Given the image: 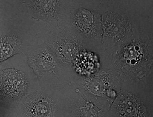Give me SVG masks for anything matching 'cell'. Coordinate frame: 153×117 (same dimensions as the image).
<instances>
[{
	"instance_id": "obj_2",
	"label": "cell",
	"mask_w": 153,
	"mask_h": 117,
	"mask_svg": "<svg viewBox=\"0 0 153 117\" xmlns=\"http://www.w3.org/2000/svg\"><path fill=\"white\" fill-rule=\"evenodd\" d=\"M49 46L53 54L65 65L71 63L82 47L78 39L65 35L56 36L49 42Z\"/></svg>"
},
{
	"instance_id": "obj_7",
	"label": "cell",
	"mask_w": 153,
	"mask_h": 117,
	"mask_svg": "<svg viewBox=\"0 0 153 117\" xmlns=\"http://www.w3.org/2000/svg\"><path fill=\"white\" fill-rule=\"evenodd\" d=\"M53 52L48 51L47 49H40L36 54H34L32 60L33 62H36V66L42 67L44 69L50 70L48 65L51 67H53L54 64V54H52Z\"/></svg>"
},
{
	"instance_id": "obj_6",
	"label": "cell",
	"mask_w": 153,
	"mask_h": 117,
	"mask_svg": "<svg viewBox=\"0 0 153 117\" xmlns=\"http://www.w3.org/2000/svg\"><path fill=\"white\" fill-rule=\"evenodd\" d=\"M129 99V96H127L126 100L120 102V112L122 116H143L144 112L143 107L141 103L136 99H132V97Z\"/></svg>"
},
{
	"instance_id": "obj_3",
	"label": "cell",
	"mask_w": 153,
	"mask_h": 117,
	"mask_svg": "<svg viewBox=\"0 0 153 117\" xmlns=\"http://www.w3.org/2000/svg\"><path fill=\"white\" fill-rule=\"evenodd\" d=\"M71 23L79 33L88 37L97 34V23L93 13L88 9L81 8L76 10L72 16Z\"/></svg>"
},
{
	"instance_id": "obj_1",
	"label": "cell",
	"mask_w": 153,
	"mask_h": 117,
	"mask_svg": "<svg viewBox=\"0 0 153 117\" xmlns=\"http://www.w3.org/2000/svg\"><path fill=\"white\" fill-rule=\"evenodd\" d=\"M22 107L23 114L27 117H52L56 109L54 101L39 92H35L27 97Z\"/></svg>"
},
{
	"instance_id": "obj_4",
	"label": "cell",
	"mask_w": 153,
	"mask_h": 117,
	"mask_svg": "<svg viewBox=\"0 0 153 117\" xmlns=\"http://www.w3.org/2000/svg\"><path fill=\"white\" fill-rule=\"evenodd\" d=\"M29 6L39 18L48 19L54 18L59 11L60 1L55 0L30 1Z\"/></svg>"
},
{
	"instance_id": "obj_5",
	"label": "cell",
	"mask_w": 153,
	"mask_h": 117,
	"mask_svg": "<svg viewBox=\"0 0 153 117\" xmlns=\"http://www.w3.org/2000/svg\"><path fill=\"white\" fill-rule=\"evenodd\" d=\"M20 39L14 34L4 35L1 37V61L17 54L21 49Z\"/></svg>"
}]
</instances>
